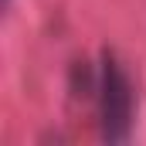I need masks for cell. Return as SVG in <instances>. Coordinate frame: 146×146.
<instances>
[{"mask_svg": "<svg viewBox=\"0 0 146 146\" xmlns=\"http://www.w3.org/2000/svg\"><path fill=\"white\" fill-rule=\"evenodd\" d=\"M133 115H136V92L119 58L106 51L102 75H99V122L106 143H129L133 136Z\"/></svg>", "mask_w": 146, "mask_h": 146, "instance_id": "obj_1", "label": "cell"}, {"mask_svg": "<svg viewBox=\"0 0 146 146\" xmlns=\"http://www.w3.org/2000/svg\"><path fill=\"white\" fill-rule=\"evenodd\" d=\"M7 3H10V0H3V7H7Z\"/></svg>", "mask_w": 146, "mask_h": 146, "instance_id": "obj_2", "label": "cell"}]
</instances>
